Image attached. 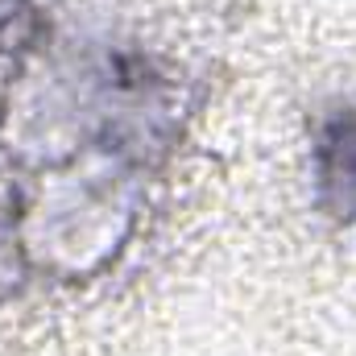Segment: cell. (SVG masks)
Wrapping results in <instances>:
<instances>
[{"instance_id": "obj_1", "label": "cell", "mask_w": 356, "mask_h": 356, "mask_svg": "<svg viewBox=\"0 0 356 356\" xmlns=\"http://www.w3.org/2000/svg\"><path fill=\"white\" fill-rule=\"evenodd\" d=\"M319 175L323 186L340 191V211L356 216V112L340 116L319 145Z\"/></svg>"}]
</instances>
